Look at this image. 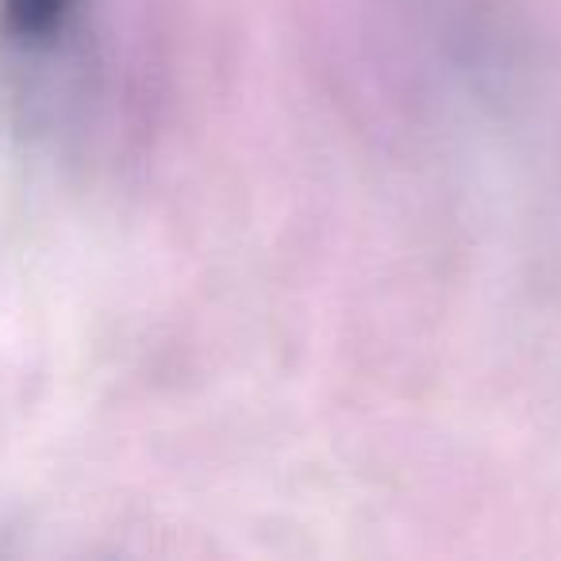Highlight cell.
Masks as SVG:
<instances>
[{"label": "cell", "instance_id": "cell-1", "mask_svg": "<svg viewBox=\"0 0 561 561\" xmlns=\"http://www.w3.org/2000/svg\"><path fill=\"white\" fill-rule=\"evenodd\" d=\"M78 9L81 0H0V39L24 55L47 50L66 35Z\"/></svg>", "mask_w": 561, "mask_h": 561}]
</instances>
